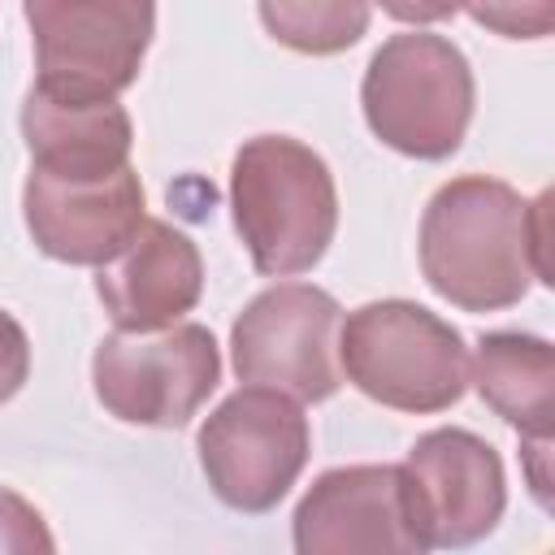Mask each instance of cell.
I'll list each match as a JSON object with an SVG mask.
<instances>
[{
	"label": "cell",
	"mask_w": 555,
	"mask_h": 555,
	"mask_svg": "<svg viewBox=\"0 0 555 555\" xmlns=\"http://www.w3.org/2000/svg\"><path fill=\"white\" fill-rule=\"evenodd\" d=\"M468 17L481 22V26H494L503 39H542L555 22V9L551 4H525V9H516V4H473Z\"/></svg>",
	"instance_id": "e0dca14e"
},
{
	"label": "cell",
	"mask_w": 555,
	"mask_h": 555,
	"mask_svg": "<svg viewBox=\"0 0 555 555\" xmlns=\"http://www.w3.org/2000/svg\"><path fill=\"white\" fill-rule=\"evenodd\" d=\"M22 139L30 169L61 182H100L130 165L134 126L117 100L56 95L30 82L22 100Z\"/></svg>",
	"instance_id": "4fadbf2b"
},
{
	"label": "cell",
	"mask_w": 555,
	"mask_h": 555,
	"mask_svg": "<svg viewBox=\"0 0 555 555\" xmlns=\"http://www.w3.org/2000/svg\"><path fill=\"white\" fill-rule=\"evenodd\" d=\"M494 416H503L520 438H551L555 425V347L538 334L494 330L481 334L468 377Z\"/></svg>",
	"instance_id": "5bb4252c"
},
{
	"label": "cell",
	"mask_w": 555,
	"mask_h": 555,
	"mask_svg": "<svg viewBox=\"0 0 555 555\" xmlns=\"http://www.w3.org/2000/svg\"><path fill=\"white\" fill-rule=\"evenodd\" d=\"M256 13L278 43L308 56H334L356 48L373 22V9L356 0H264Z\"/></svg>",
	"instance_id": "9a60e30c"
},
{
	"label": "cell",
	"mask_w": 555,
	"mask_h": 555,
	"mask_svg": "<svg viewBox=\"0 0 555 555\" xmlns=\"http://www.w3.org/2000/svg\"><path fill=\"white\" fill-rule=\"evenodd\" d=\"M477 104L468 56L438 30L390 35L360 78V108L390 152L412 160H447L460 152Z\"/></svg>",
	"instance_id": "3957f363"
},
{
	"label": "cell",
	"mask_w": 555,
	"mask_h": 555,
	"mask_svg": "<svg viewBox=\"0 0 555 555\" xmlns=\"http://www.w3.org/2000/svg\"><path fill=\"white\" fill-rule=\"evenodd\" d=\"M343 308L312 282L264 286L230 330V364L238 382L278 390L295 403H321L343 386L338 373Z\"/></svg>",
	"instance_id": "52a82bcc"
},
{
	"label": "cell",
	"mask_w": 555,
	"mask_h": 555,
	"mask_svg": "<svg viewBox=\"0 0 555 555\" xmlns=\"http://www.w3.org/2000/svg\"><path fill=\"white\" fill-rule=\"evenodd\" d=\"M295 555H429L399 464L325 468L291 516Z\"/></svg>",
	"instance_id": "30bf717a"
},
{
	"label": "cell",
	"mask_w": 555,
	"mask_h": 555,
	"mask_svg": "<svg viewBox=\"0 0 555 555\" xmlns=\"http://www.w3.org/2000/svg\"><path fill=\"white\" fill-rule=\"evenodd\" d=\"M338 373L395 412H447L468 390L464 334L412 299H373L338 325Z\"/></svg>",
	"instance_id": "277c9868"
},
{
	"label": "cell",
	"mask_w": 555,
	"mask_h": 555,
	"mask_svg": "<svg viewBox=\"0 0 555 555\" xmlns=\"http://www.w3.org/2000/svg\"><path fill=\"white\" fill-rule=\"evenodd\" d=\"M30 377V338L13 312L0 308V403H9Z\"/></svg>",
	"instance_id": "ac0fdd59"
},
{
	"label": "cell",
	"mask_w": 555,
	"mask_h": 555,
	"mask_svg": "<svg viewBox=\"0 0 555 555\" xmlns=\"http://www.w3.org/2000/svg\"><path fill=\"white\" fill-rule=\"evenodd\" d=\"M416 529L429 551H460L494 533L507 507L499 451L460 425L429 429L399 464Z\"/></svg>",
	"instance_id": "9c48e42d"
},
{
	"label": "cell",
	"mask_w": 555,
	"mask_h": 555,
	"mask_svg": "<svg viewBox=\"0 0 555 555\" xmlns=\"http://www.w3.org/2000/svg\"><path fill=\"white\" fill-rule=\"evenodd\" d=\"M22 17L35 35V87L82 100H117L156 30L147 0H26Z\"/></svg>",
	"instance_id": "ba28073f"
},
{
	"label": "cell",
	"mask_w": 555,
	"mask_h": 555,
	"mask_svg": "<svg viewBox=\"0 0 555 555\" xmlns=\"http://www.w3.org/2000/svg\"><path fill=\"white\" fill-rule=\"evenodd\" d=\"M147 195L134 165L117 169L100 182H61L39 169L26 173L22 217L35 247L48 260L104 269L117 260L147 221Z\"/></svg>",
	"instance_id": "8fae6325"
},
{
	"label": "cell",
	"mask_w": 555,
	"mask_h": 555,
	"mask_svg": "<svg viewBox=\"0 0 555 555\" xmlns=\"http://www.w3.org/2000/svg\"><path fill=\"white\" fill-rule=\"evenodd\" d=\"M195 451L208 490L225 507L260 516L273 512L299 481L312 455V429L295 399L264 386H243L204 416Z\"/></svg>",
	"instance_id": "5b68a950"
},
{
	"label": "cell",
	"mask_w": 555,
	"mask_h": 555,
	"mask_svg": "<svg viewBox=\"0 0 555 555\" xmlns=\"http://www.w3.org/2000/svg\"><path fill=\"white\" fill-rule=\"evenodd\" d=\"M0 555H56L43 512L9 486H0Z\"/></svg>",
	"instance_id": "2e32d148"
},
{
	"label": "cell",
	"mask_w": 555,
	"mask_h": 555,
	"mask_svg": "<svg viewBox=\"0 0 555 555\" xmlns=\"http://www.w3.org/2000/svg\"><path fill=\"white\" fill-rule=\"evenodd\" d=\"M217 382L221 347L199 321L160 334H104L91 356V386L104 412L143 429H182Z\"/></svg>",
	"instance_id": "8992f818"
},
{
	"label": "cell",
	"mask_w": 555,
	"mask_h": 555,
	"mask_svg": "<svg viewBox=\"0 0 555 555\" xmlns=\"http://www.w3.org/2000/svg\"><path fill=\"white\" fill-rule=\"evenodd\" d=\"M230 212L260 278L308 273L338 230L334 173L308 143L256 134L230 160Z\"/></svg>",
	"instance_id": "7a4b0ae2"
},
{
	"label": "cell",
	"mask_w": 555,
	"mask_h": 555,
	"mask_svg": "<svg viewBox=\"0 0 555 555\" xmlns=\"http://www.w3.org/2000/svg\"><path fill=\"white\" fill-rule=\"evenodd\" d=\"M95 295L117 334L173 330L204 295L199 247L178 225L147 217L134 243L117 260L95 269Z\"/></svg>",
	"instance_id": "7c38bea8"
},
{
	"label": "cell",
	"mask_w": 555,
	"mask_h": 555,
	"mask_svg": "<svg viewBox=\"0 0 555 555\" xmlns=\"http://www.w3.org/2000/svg\"><path fill=\"white\" fill-rule=\"evenodd\" d=\"M416 256L438 299L464 312H503L520 304L533 282H555L551 191L525 199L503 178H451L421 212Z\"/></svg>",
	"instance_id": "6da1fadb"
}]
</instances>
